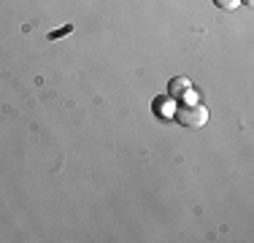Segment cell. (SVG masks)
I'll list each match as a JSON object with an SVG mask.
<instances>
[{
	"label": "cell",
	"mask_w": 254,
	"mask_h": 243,
	"mask_svg": "<svg viewBox=\"0 0 254 243\" xmlns=\"http://www.w3.org/2000/svg\"><path fill=\"white\" fill-rule=\"evenodd\" d=\"M173 117L187 130H200V127H205V122H208V108L200 106V103H190V106H179Z\"/></svg>",
	"instance_id": "cell-1"
},
{
	"label": "cell",
	"mask_w": 254,
	"mask_h": 243,
	"mask_svg": "<svg viewBox=\"0 0 254 243\" xmlns=\"http://www.w3.org/2000/svg\"><path fill=\"white\" fill-rule=\"evenodd\" d=\"M168 95L171 97H190L192 100V81L184 78V76L171 78V84H168Z\"/></svg>",
	"instance_id": "cell-2"
},
{
	"label": "cell",
	"mask_w": 254,
	"mask_h": 243,
	"mask_svg": "<svg viewBox=\"0 0 254 243\" xmlns=\"http://www.w3.org/2000/svg\"><path fill=\"white\" fill-rule=\"evenodd\" d=\"M211 3H214L216 8H222V11H235L241 0H211Z\"/></svg>",
	"instance_id": "cell-3"
},
{
	"label": "cell",
	"mask_w": 254,
	"mask_h": 243,
	"mask_svg": "<svg viewBox=\"0 0 254 243\" xmlns=\"http://www.w3.org/2000/svg\"><path fill=\"white\" fill-rule=\"evenodd\" d=\"M241 3H244V5H252V3H254V0H241Z\"/></svg>",
	"instance_id": "cell-4"
}]
</instances>
